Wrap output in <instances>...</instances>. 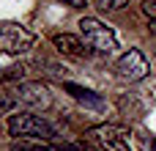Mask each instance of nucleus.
<instances>
[{
    "instance_id": "1",
    "label": "nucleus",
    "mask_w": 156,
    "mask_h": 151,
    "mask_svg": "<svg viewBox=\"0 0 156 151\" xmlns=\"http://www.w3.org/2000/svg\"><path fill=\"white\" fill-rule=\"evenodd\" d=\"M8 135L16 140H44V143H55L58 129L36 113H14L8 118Z\"/></svg>"
},
{
    "instance_id": "2",
    "label": "nucleus",
    "mask_w": 156,
    "mask_h": 151,
    "mask_svg": "<svg viewBox=\"0 0 156 151\" xmlns=\"http://www.w3.org/2000/svg\"><path fill=\"white\" fill-rule=\"evenodd\" d=\"M129 129L115 124H99L85 132V146L90 151H132Z\"/></svg>"
},
{
    "instance_id": "3",
    "label": "nucleus",
    "mask_w": 156,
    "mask_h": 151,
    "mask_svg": "<svg viewBox=\"0 0 156 151\" xmlns=\"http://www.w3.org/2000/svg\"><path fill=\"white\" fill-rule=\"evenodd\" d=\"M77 28H80V36H82L85 47H90L93 52H99V55H112V52L118 50V36H115V30H112L110 25H104L101 19L85 17V19H80Z\"/></svg>"
},
{
    "instance_id": "4",
    "label": "nucleus",
    "mask_w": 156,
    "mask_h": 151,
    "mask_svg": "<svg viewBox=\"0 0 156 151\" xmlns=\"http://www.w3.org/2000/svg\"><path fill=\"white\" fill-rule=\"evenodd\" d=\"M115 72L121 80H129V83H140L151 74V61L145 58L143 50L137 47H129L118 61H115Z\"/></svg>"
},
{
    "instance_id": "5",
    "label": "nucleus",
    "mask_w": 156,
    "mask_h": 151,
    "mask_svg": "<svg viewBox=\"0 0 156 151\" xmlns=\"http://www.w3.org/2000/svg\"><path fill=\"white\" fill-rule=\"evenodd\" d=\"M33 41H36V36L16 22L0 25V52L3 55H22L33 47Z\"/></svg>"
},
{
    "instance_id": "6",
    "label": "nucleus",
    "mask_w": 156,
    "mask_h": 151,
    "mask_svg": "<svg viewBox=\"0 0 156 151\" xmlns=\"http://www.w3.org/2000/svg\"><path fill=\"white\" fill-rule=\"evenodd\" d=\"M14 99H16V105H25L30 110H44L52 105L49 88L44 83H19L14 91Z\"/></svg>"
},
{
    "instance_id": "7",
    "label": "nucleus",
    "mask_w": 156,
    "mask_h": 151,
    "mask_svg": "<svg viewBox=\"0 0 156 151\" xmlns=\"http://www.w3.org/2000/svg\"><path fill=\"white\" fill-rule=\"evenodd\" d=\"M52 47H55L58 52H63V55H71V58H80V55L85 52L82 39H77V36H71V33H55V36H52Z\"/></svg>"
},
{
    "instance_id": "8",
    "label": "nucleus",
    "mask_w": 156,
    "mask_h": 151,
    "mask_svg": "<svg viewBox=\"0 0 156 151\" xmlns=\"http://www.w3.org/2000/svg\"><path fill=\"white\" fill-rule=\"evenodd\" d=\"M77 102H82V105H88V107H101L104 102H101V96H96L93 91H88V88H80V85H74V83H66L63 85Z\"/></svg>"
},
{
    "instance_id": "9",
    "label": "nucleus",
    "mask_w": 156,
    "mask_h": 151,
    "mask_svg": "<svg viewBox=\"0 0 156 151\" xmlns=\"http://www.w3.org/2000/svg\"><path fill=\"white\" fill-rule=\"evenodd\" d=\"M25 77V69L22 66H8V69H0V83H22Z\"/></svg>"
},
{
    "instance_id": "10",
    "label": "nucleus",
    "mask_w": 156,
    "mask_h": 151,
    "mask_svg": "<svg viewBox=\"0 0 156 151\" xmlns=\"http://www.w3.org/2000/svg\"><path fill=\"white\" fill-rule=\"evenodd\" d=\"M14 105H16V99H14V96H8V94H0V118H3V116L11 110Z\"/></svg>"
},
{
    "instance_id": "11",
    "label": "nucleus",
    "mask_w": 156,
    "mask_h": 151,
    "mask_svg": "<svg viewBox=\"0 0 156 151\" xmlns=\"http://www.w3.org/2000/svg\"><path fill=\"white\" fill-rule=\"evenodd\" d=\"M99 8H110V11H115V8H123L129 0H93Z\"/></svg>"
},
{
    "instance_id": "12",
    "label": "nucleus",
    "mask_w": 156,
    "mask_h": 151,
    "mask_svg": "<svg viewBox=\"0 0 156 151\" xmlns=\"http://www.w3.org/2000/svg\"><path fill=\"white\" fill-rule=\"evenodd\" d=\"M143 14L156 19V0H143Z\"/></svg>"
},
{
    "instance_id": "13",
    "label": "nucleus",
    "mask_w": 156,
    "mask_h": 151,
    "mask_svg": "<svg viewBox=\"0 0 156 151\" xmlns=\"http://www.w3.org/2000/svg\"><path fill=\"white\" fill-rule=\"evenodd\" d=\"M58 3H63V6H69V8H85V6H88V0H58Z\"/></svg>"
},
{
    "instance_id": "14",
    "label": "nucleus",
    "mask_w": 156,
    "mask_h": 151,
    "mask_svg": "<svg viewBox=\"0 0 156 151\" xmlns=\"http://www.w3.org/2000/svg\"><path fill=\"white\" fill-rule=\"evenodd\" d=\"M148 28H151V33L156 36V19H151V25H148Z\"/></svg>"
}]
</instances>
